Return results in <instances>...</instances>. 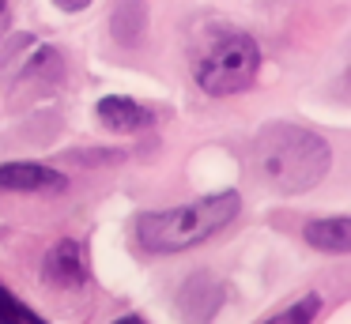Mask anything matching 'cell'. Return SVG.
Here are the masks:
<instances>
[{
	"label": "cell",
	"instance_id": "obj_1",
	"mask_svg": "<svg viewBox=\"0 0 351 324\" xmlns=\"http://www.w3.org/2000/svg\"><path fill=\"white\" fill-rule=\"evenodd\" d=\"M328 143L295 125H268L253 140V166L276 192H306L328 173Z\"/></svg>",
	"mask_w": 351,
	"mask_h": 324
},
{
	"label": "cell",
	"instance_id": "obj_2",
	"mask_svg": "<svg viewBox=\"0 0 351 324\" xmlns=\"http://www.w3.org/2000/svg\"><path fill=\"white\" fill-rule=\"evenodd\" d=\"M238 208H242L238 192H215L170 211H152L136 219V241L147 253H182L219 234L238 215Z\"/></svg>",
	"mask_w": 351,
	"mask_h": 324
},
{
	"label": "cell",
	"instance_id": "obj_3",
	"mask_svg": "<svg viewBox=\"0 0 351 324\" xmlns=\"http://www.w3.org/2000/svg\"><path fill=\"white\" fill-rule=\"evenodd\" d=\"M261 49L245 30L234 27H208L197 42L193 75L208 95H238L257 79Z\"/></svg>",
	"mask_w": 351,
	"mask_h": 324
},
{
	"label": "cell",
	"instance_id": "obj_4",
	"mask_svg": "<svg viewBox=\"0 0 351 324\" xmlns=\"http://www.w3.org/2000/svg\"><path fill=\"white\" fill-rule=\"evenodd\" d=\"M0 188H12V192H64L69 177L61 170H49L38 162H8L0 166Z\"/></svg>",
	"mask_w": 351,
	"mask_h": 324
},
{
	"label": "cell",
	"instance_id": "obj_5",
	"mask_svg": "<svg viewBox=\"0 0 351 324\" xmlns=\"http://www.w3.org/2000/svg\"><path fill=\"white\" fill-rule=\"evenodd\" d=\"M42 275L53 286H84L87 283V264H84V253H80L76 241H61V245L46 256Z\"/></svg>",
	"mask_w": 351,
	"mask_h": 324
},
{
	"label": "cell",
	"instance_id": "obj_6",
	"mask_svg": "<svg viewBox=\"0 0 351 324\" xmlns=\"http://www.w3.org/2000/svg\"><path fill=\"white\" fill-rule=\"evenodd\" d=\"M64 79V60L57 49H38L31 64L19 72V90H49Z\"/></svg>",
	"mask_w": 351,
	"mask_h": 324
},
{
	"label": "cell",
	"instance_id": "obj_7",
	"mask_svg": "<svg viewBox=\"0 0 351 324\" xmlns=\"http://www.w3.org/2000/svg\"><path fill=\"white\" fill-rule=\"evenodd\" d=\"M306 241L321 253H348L351 249V219H313L306 223Z\"/></svg>",
	"mask_w": 351,
	"mask_h": 324
},
{
	"label": "cell",
	"instance_id": "obj_8",
	"mask_svg": "<svg viewBox=\"0 0 351 324\" xmlns=\"http://www.w3.org/2000/svg\"><path fill=\"white\" fill-rule=\"evenodd\" d=\"M99 121L110 128V132H136L140 125L147 121V113L140 110L132 98H121V95H106L99 102Z\"/></svg>",
	"mask_w": 351,
	"mask_h": 324
},
{
	"label": "cell",
	"instance_id": "obj_9",
	"mask_svg": "<svg viewBox=\"0 0 351 324\" xmlns=\"http://www.w3.org/2000/svg\"><path fill=\"white\" fill-rule=\"evenodd\" d=\"M144 27H147L144 0H117L114 15H110V34L121 45H136L144 38Z\"/></svg>",
	"mask_w": 351,
	"mask_h": 324
},
{
	"label": "cell",
	"instance_id": "obj_10",
	"mask_svg": "<svg viewBox=\"0 0 351 324\" xmlns=\"http://www.w3.org/2000/svg\"><path fill=\"white\" fill-rule=\"evenodd\" d=\"M317 313H321V298H317V294H306L302 301H295L291 309H283V313L268 316L265 324H310Z\"/></svg>",
	"mask_w": 351,
	"mask_h": 324
},
{
	"label": "cell",
	"instance_id": "obj_11",
	"mask_svg": "<svg viewBox=\"0 0 351 324\" xmlns=\"http://www.w3.org/2000/svg\"><path fill=\"white\" fill-rule=\"evenodd\" d=\"M0 324H49V321H42L38 313H31L23 301L12 298V294L0 286Z\"/></svg>",
	"mask_w": 351,
	"mask_h": 324
},
{
	"label": "cell",
	"instance_id": "obj_12",
	"mask_svg": "<svg viewBox=\"0 0 351 324\" xmlns=\"http://www.w3.org/2000/svg\"><path fill=\"white\" fill-rule=\"evenodd\" d=\"M91 0H57V8H64V12H80V8H87Z\"/></svg>",
	"mask_w": 351,
	"mask_h": 324
},
{
	"label": "cell",
	"instance_id": "obj_13",
	"mask_svg": "<svg viewBox=\"0 0 351 324\" xmlns=\"http://www.w3.org/2000/svg\"><path fill=\"white\" fill-rule=\"evenodd\" d=\"M4 23H8V0H0V30H4Z\"/></svg>",
	"mask_w": 351,
	"mask_h": 324
},
{
	"label": "cell",
	"instance_id": "obj_14",
	"mask_svg": "<svg viewBox=\"0 0 351 324\" xmlns=\"http://www.w3.org/2000/svg\"><path fill=\"white\" fill-rule=\"evenodd\" d=\"M114 324H144L140 316H121V321H114Z\"/></svg>",
	"mask_w": 351,
	"mask_h": 324
}]
</instances>
